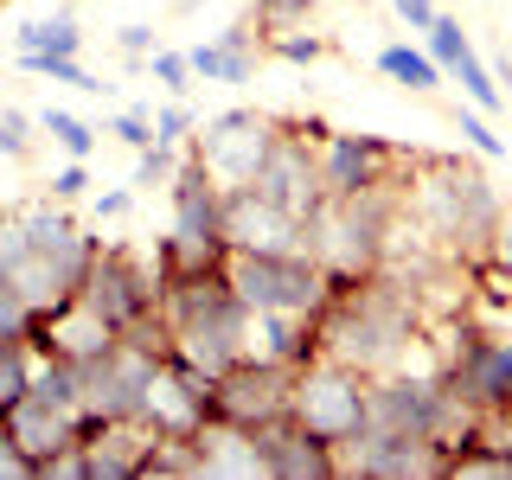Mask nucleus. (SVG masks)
<instances>
[{"label":"nucleus","instance_id":"a18cd8bd","mask_svg":"<svg viewBox=\"0 0 512 480\" xmlns=\"http://www.w3.org/2000/svg\"><path fill=\"white\" fill-rule=\"evenodd\" d=\"M493 77H500V90L512 96V52H500V58H493Z\"/></svg>","mask_w":512,"mask_h":480},{"label":"nucleus","instance_id":"7c9ffc66","mask_svg":"<svg viewBox=\"0 0 512 480\" xmlns=\"http://www.w3.org/2000/svg\"><path fill=\"white\" fill-rule=\"evenodd\" d=\"M263 52H276V58H288V64H320V58L333 52V39H320V32L301 26V32H282V39H269Z\"/></svg>","mask_w":512,"mask_h":480},{"label":"nucleus","instance_id":"72a5a7b5","mask_svg":"<svg viewBox=\"0 0 512 480\" xmlns=\"http://www.w3.org/2000/svg\"><path fill=\"white\" fill-rule=\"evenodd\" d=\"M148 71H154V84L167 90V96H186V90H192V58H186V52H154Z\"/></svg>","mask_w":512,"mask_h":480},{"label":"nucleus","instance_id":"58836bf2","mask_svg":"<svg viewBox=\"0 0 512 480\" xmlns=\"http://www.w3.org/2000/svg\"><path fill=\"white\" fill-rule=\"evenodd\" d=\"M52 199H84V186H90V160H64V167L52 173Z\"/></svg>","mask_w":512,"mask_h":480},{"label":"nucleus","instance_id":"4468645a","mask_svg":"<svg viewBox=\"0 0 512 480\" xmlns=\"http://www.w3.org/2000/svg\"><path fill=\"white\" fill-rule=\"evenodd\" d=\"M391 141L378 135H340L327 128L320 135V180H327V199H352V192H372V186H391V167H397Z\"/></svg>","mask_w":512,"mask_h":480},{"label":"nucleus","instance_id":"9b49d317","mask_svg":"<svg viewBox=\"0 0 512 480\" xmlns=\"http://www.w3.org/2000/svg\"><path fill=\"white\" fill-rule=\"evenodd\" d=\"M244 186H256L269 205H282L288 218H308L320 199H327V180H320V141L301 135V122H276V141L263 148L256 173Z\"/></svg>","mask_w":512,"mask_h":480},{"label":"nucleus","instance_id":"7ed1b4c3","mask_svg":"<svg viewBox=\"0 0 512 480\" xmlns=\"http://www.w3.org/2000/svg\"><path fill=\"white\" fill-rule=\"evenodd\" d=\"M167 333H173V352L192 365H205L212 378H224L237 359H250V301L231 288V269H199V276H173L167 282Z\"/></svg>","mask_w":512,"mask_h":480},{"label":"nucleus","instance_id":"412c9836","mask_svg":"<svg viewBox=\"0 0 512 480\" xmlns=\"http://www.w3.org/2000/svg\"><path fill=\"white\" fill-rule=\"evenodd\" d=\"M192 77L199 84H250L256 77V58H263V45H224V39H205L192 45Z\"/></svg>","mask_w":512,"mask_h":480},{"label":"nucleus","instance_id":"f8f14e48","mask_svg":"<svg viewBox=\"0 0 512 480\" xmlns=\"http://www.w3.org/2000/svg\"><path fill=\"white\" fill-rule=\"evenodd\" d=\"M340 474H359V480H442L448 474V448L429 442V436L359 429L352 442H340Z\"/></svg>","mask_w":512,"mask_h":480},{"label":"nucleus","instance_id":"f257e3e1","mask_svg":"<svg viewBox=\"0 0 512 480\" xmlns=\"http://www.w3.org/2000/svg\"><path fill=\"white\" fill-rule=\"evenodd\" d=\"M96 256H103V237H90L64 212V199L20 205L0 224V282H13L39 314L84 295V276Z\"/></svg>","mask_w":512,"mask_h":480},{"label":"nucleus","instance_id":"c85d7f7f","mask_svg":"<svg viewBox=\"0 0 512 480\" xmlns=\"http://www.w3.org/2000/svg\"><path fill=\"white\" fill-rule=\"evenodd\" d=\"M180 160H186V148H173V141H154V148H141V160H135V186H173Z\"/></svg>","mask_w":512,"mask_h":480},{"label":"nucleus","instance_id":"6e6552de","mask_svg":"<svg viewBox=\"0 0 512 480\" xmlns=\"http://www.w3.org/2000/svg\"><path fill=\"white\" fill-rule=\"evenodd\" d=\"M84 301L116 333H135V327H148V320L160 314L167 276H160V263H141L135 250H103L90 263V276H84Z\"/></svg>","mask_w":512,"mask_h":480},{"label":"nucleus","instance_id":"c03bdc74","mask_svg":"<svg viewBox=\"0 0 512 480\" xmlns=\"http://www.w3.org/2000/svg\"><path fill=\"white\" fill-rule=\"evenodd\" d=\"M128 205H135V192L128 186H116V192H103V199H96V224H109V218H122Z\"/></svg>","mask_w":512,"mask_h":480},{"label":"nucleus","instance_id":"423d86ee","mask_svg":"<svg viewBox=\"0 0 512 480\" xmlns=\"http://www.w3.org/2000/svg\"><path fill=\"white\" fill-rule=\"evenodd\" d=\"M231 288L250 301V314H308L327 308V269L308 250H231Z\"/></svg>","mask_w":512,"mask_h":480},{"label":"nucleus","instance_id":"f704fd0d","mask_svg":"<svg viewBox=\"0 0 512 480\" xmlns=\"http://www.w3.org/2000/svg\"><path fill=\"white\" fill-rule=\"evenodd\" d=\"M192 128H199V116H192L180 96H173V103L154 116V141H173V148H186V141H192Z\"/></svg>","mask_w":512,"mask_h":480},{"label":"nucleus","instance_id":"cd10ccee","mask_svg":"<svg viewBox=\"0 0 512 480\" xmlns=\"http://www.w3.org/2000/svg\"><path fill=\"white\" fill-rule=\"evenodd\" d=\"M39 128L64 148V160H90V154H96V128H90L84 116H71V109H45Z\"/></svg>","mask_w":512,"mask_h":480},{"label":"nucleus","instance_id":"a878e982","mask_svg":"<svg viewBox=\"0 0 512 480\" xmlns=\"http://www.w3.org/2000/svg\"><path fill=\"white\" fill-rule=\"evenodd\" d=\"M20 52H84V32H77L71 13H52V20H26V26H20Z\"/></svg>","mask_w":512,"mask_h":480},{"label":"nucleus","instance_id":"c9c22d12","mask_svg":"<svg viewBox=\"0 0 512 480\" xmlns=\"http://www.w3.org/2000/svg\"><path fill=\"white\" fill-rule=\"evenodd\" d=\"M109 135L128 141V148H154V116H141V109H122V116H109Z\"/></svg>","mask_w":512,"mask_h":480},{"label":"nucleus","instance_id":"de8ad7c7","mask_svg":"<svg viewBox=\"0 0 512 480\" xmlns=\"http://www.w3.org/2000/svg\"><path fill=\"white\" fill-rule=\"evenodd\" d=\"M0 224H7V212H0Z\"/></svg>","mask_w":512,"mask_h":480},{"label":"nucleus","instance_id":"79ce46f5","mask_svg":"<svg viewBox=\"0 0 512 480\" xmlns=\"http://www.w3.org/2000/svg\"><path fill=\"white\" fill-rule=\"evenodd\" d=\"M391 7L410 32H429V20H436V0H391Z\"/></svg>","mask_w":512,"mask_h":480},{"label":"nucleus","instance_id":"473e14b6","mask_svg":"<svg viewBox=\"0 0 512 480\" xmlns=\"http://www.w3.org/2000/svg\"><path fill=\"white\" fill-rule=\"evenodd\" d=\"M32 314H39V308H32L20 288H13V282H0V340H26Z\"/></svg>","mask_w":512,"mask_h":480},{"label":"nucleus","instance_id":"a211bd4d","mask_svg":"<svg viewBox=\"0 0 512 480\" xmlns=\"http://www.w3.org/2000/svg\"><path fill=\"white\" fill-rule=\"evenodd\" d=\"M160 442V429L148 416H116V423H90L84 429V455L90 480H141V461Z\"/></svg>","mask_w":512,"mask_h":480},{"label":"nucleus","instance_id":"c756f323","mask_svg":"<svg viewBox=\"0 0 512 480\" xmlns=\"http://www.w3.org/2000/svg\"><path fill=\"white\" fill-rule=\"evenodd\" d=\"M455 128H461V141H468L480 160H500V154H506V135H493V122L480 116L474 103H468V109H455Z\"/></svg>","mask_w":512,"mask_h":480},{"label":"nucleus","instance_id":"f3484780","mask_svg":"<svg viewBox=\"0 0 512 480\" xmlns=\"http://www.w3.org/2000/svg\"><path fill=\"white\" fill-rule=\"evenodd\" d=\"M224 244L231 250H301V218L269 205L256 186H224Z\"/></svg>","mask_w":512,"mask_h":480},{"label":"nucleus","instance_id":"ddd939ff","mask_svg":"<svg viewBox=\"0 0 512 480\" xmlns=\"http://www.w3.org/2000/svg\"><path fill=\"white\" fill-rule=\"evenodd\" d=\"M269 141H276V122H269V116H256V109H218V116L205 122L199 135L186 141V148L199 154L224 186H244L250 173H256V160H263Z\"/></svg>","mask_w":512,"mask_h":480},{"label":"nucleus","instance_id":"4be33fe9","mask_svg":"<svg viewBox=\"0 0 512 480\" xmlns=\"http://www.w3.org/2000/svg\"><path fill=\"white\" fill-rule=\"evenodd\" d=\"M378 71L391 77V84L416 90V96H429V90H442V84H448V71H442L436 58H429V45H404V39L378 52Z\"/></svg>","mask_w":512,"mask_h":480},{"label":"nucleus","instance_id":"4c0bfd02","mask_svg":"<svg viewBox=\"0 0 512 480\" xmlns=\"http://www.w3.org/2000/svg\"><path fill=\"white\" fill-rule=\"evenodd\" d=\"M39 480H90V455H84V442L58 448V455L39 468Z\"/></svg>","mask_w":512,"mask_h":480},{"label":"nucleus","instance_id":"5701e85b","mask_svg":"<svg viewBox=\"0 0 512 480\" xmlns=\"http://www.w3.org/2000/svg\"><path fill=\"white\" fill-rule=\"evenodd\" d=\"M448 77L461 84V96H468V103L480 109V116H500V109H506V90H500V77H493V64L480 58L474 45H468V52H461L455 64H448Z\"/></svg>","mask_w":512,"mask_h":480},{"label":"nucleus","instance_id":"f03ea898","mask_svg":"<svg viewBox=\"0 0 512 480\" xmlns=\"http://www.w3.org/2000/svg\"><path fill=\"white\" fill-rule=\"evenodd\" d=\"M416 340V282L397 276H365L352 288H327V308H320V352L359 365L365 378L397 372L404 352Z\"/></svg>","mask_w":512,"mask_h":480},{"label":"nucleus","instance_id":"2eb2a0df","mask_svg":"<svg viewBox=\"0 0 512 480\" xmlns=\"http://www.w3.org/2000/svg\"><path fill=\"white\" fill-rule=\"evenodd\" d=\"M0 429H7V436L20 442V455L32 461V474H39L45 461L58 455V448L84 442V416H77V410H64V404H52V397H39V391L13 397V404L0 410Z\"/></svg>","mask_w":512,"mask_h":480},{"label":"nucleus","instance_id":"6ab92c4d","mask_svg":"<svg viewBox=\"0 0 512 480\" xmlns=\"http://www.w3.org/2000/svg\"><path fill=\"white\" fill-rule=\"evenodd\" d=\"M141 416L160 429V436H199L205 423H212V404H205L192 384L173 372L167 359H160V372H154V384H148V404H141Z\"/></svg>","mask_w":512,"mask_h":480},{"label":"nucleus","instance_id":"393cba45","mask_svg":"<svg viewBox=\"0 0 512 480\" xmlns=\"http://www.w3.org/2000/svg\"><path fill=\"white\" fill-rule=\"evenodd\" d=\"M314 7L320 0H250V20L263 32V45H269V39H282V32H301L314 20Z\"/></svg>","mask_w":512,"mask_h":480},{"label":"nucleus","instance_id":"49530a36","mask_svg":"<svg viewBox=\"0 0 512 480\" xmlns=\"http://www.w3.org/2000/svg\"><path fill=\"white\" fill-rule=\"evenodd\" d=\"M180 7H199V0H180Z\"/></svg>","mask_w":512,"mask_h":480},{"label":"nucleus","instance_id":"b1692460","mask_svg":"<svg viewBox=\"0 0 512 480\" xmlns=\"http://www.w3.org/2000/svg\"><path fill=\"white\" fill-rule=\"evenodd\" d=\"M20 71L26 77H45V84H71V90H103V84H96V77L84 71V58H77V52H20Z\"/></svg>","mask_w":512,"mask_h":480},{"label":"nucleus","instance_id":"39448f33","mask_svg":"<svg viewBox=\"0 0 512 480\" xmlns=\"http://www.w3.org/2000/svg\"><path fill=\"white\" fill-rule=\"evenodd\" d=\"M500 212H506V199L493 192V180L480 167H461V160H429L423 180H410V218L442 250H461V256L487 263Z\"/></svg>","mask_w":512,"mask_h":480},{"label":"nucleus","instance_id":"ea45409f","mask_svg":"<svg viewBox=\"0 0 512 480\" xmlns=\"http://www.w3.org/2000/svg\"><path fill=\"white\" fill-rule=\"evenodd\" d=\"M0 480H39V474H32V461L20 455V442H13L7 429H0Z\"/></svg>","mask_w":512,"mask_h":480},{"label":"nucleus","instance_id":"9d476101","mask_svg":"<svg viewBox=\"0 0 512 480\" xmlns=\"http://www.w3.org/2000/svg\"><path fill=\"white\" fill-rule=\"evenodd\" d=\"M295 378L301 365H282V359H237L231 372L218 378L212 391V423H231V429H263V423H282L295 416Z\"/></svg>","mask_w":512,"mask_h":480},{"label":"nucleus","instance_id":"2f4dec72","mask_svg":"<svg viewBox=\"0 0 512 480\" xmlns=\"http://www.w3.org/2000/svg\"><path fill=\"white\" fill-rule=\"evenodd\" d=\"M423 45H429V58L442 64H455L461 52H468V32H461V20H448V13H436V20H429V32H423Z\"/></svg>","mask_w":512,"mask_h":480},{"label":"nucleus","instance_id":"a19ab883","mask_svg":"<svg viewBox=\"0 0 512 480\" xmlns=\"http://www.w3.org/2000/svg\"><path fill=\"white\" fill-rule=\"evenodd\" d=\"M116 45H122V58H154V26H122L116 32Z\"/></svg>","mask_w":512,"mask_h":480},{"label":"nucleus","instance_id":"20e7f679","mask_svg":"<svg viewBox=\"0 0 512 480\" xmlns=\"http://www.w3.org/2000/svg\"><path fill=\"white\" fill-rule=\"evenodd\" d=\"M391 237H397V186H372V192H352V199H320L301 218V250L340 282L378 276L384 256H391Z\"/></svg>","mask_w":512,"mask_h":480},{"label":"nucleus","instance_id":"aec40b11","mask_svg":"<svg viewBox=\"0 0 512 480\" xmlns=\"http://www.w3.org/2000/svg\"><path fill=\"white\" fill-rule=\"evenodd\" d=\"M199 455H205V474L212 480H256L263 474V448H256L250 429H231V423H205L199 429Z\"/></svg>","mask_w":512,"mask_h":480},{"label":"nucleus","instance_id":"dca6fc26","mask_svg":"<svg viewBox=\"0 0 512 480\" xmlns=\"http://www.w3.org/2000/svg\"><path fill=\"white\" fill-rule=\"evenodd\" d=\"M256 448H263V474L269 480H333L340 474V448L320 442L314 429H301L295 416H282V423H263L250 429Z\"/></svg>","mask_w":512,"mask_h":480},{"label":"nucleus","instance_id":"1a4fd4ad","mask_svg":"<svg viewBox=\"0 0 512 480\" xmlns=\"http://www.w3.org/2000/svg\"><path fill=\"white\" fill-rule=\"evenodd\" d=\"M160 359H167V352H154L148 340H116L103 359L77 365V378H84V429L90 423H116V416H141Z\"/></svg>","mask_w":512,"mask_h":480},{"label":"nucleus","instance_id":"bb28decb","mask_svg":"<svg viewBox=\"0 0 512 480\" xmlns=\"http://www.w3.org/2000/svg\"><path fill=\"white\" fill-rule=\"evenodd\" d=\"M32 372H39V352L26 340H0V410L32 391Z\"/></svg>","mask_w":512,"mask_h":480},{"label":"nucleus","instance_id":"e433bc0d","mask_svg":"<svg viewBox=\"0 0 512 480\" xmlns=\"http://www.w3.org/2000/svg\"><path fill=\"white\" fill-rule=\"evenodd\" d=\"M0 154H7V160L32 154V122L20 116V109H0Z\"/></svg>","mask_w":512,"mask_h":480},{"label":"nucleus","instance_id":"0eeeda50","mask_svg":"<svg viewBox=\"0 0 512 480\" xmlns=\"http://www.w3.org/2000/svg\"><path fill=\"white\" fill-rule=\"evenodd\" d=\"M365 391H372V378L359 365L333 359V352H314L295 378V423L340 448L365 429Z\"/></svg>","mask_w":512,"mask_h":480},{"label":"nucleus","instance_id":"37998d69","mask_svg":"<svg viewBox=\"0 0 512 480\" xmlns=\"http://www.w3.org/2000/svg\"><path fill=\"white\" fill-rule=\"evenodd\" d=\"M487 263H500V269H512V205L500 212V224H493V250H487Z\"/></svg>","mask_w":512,"mask_h":480}]
</instances>
